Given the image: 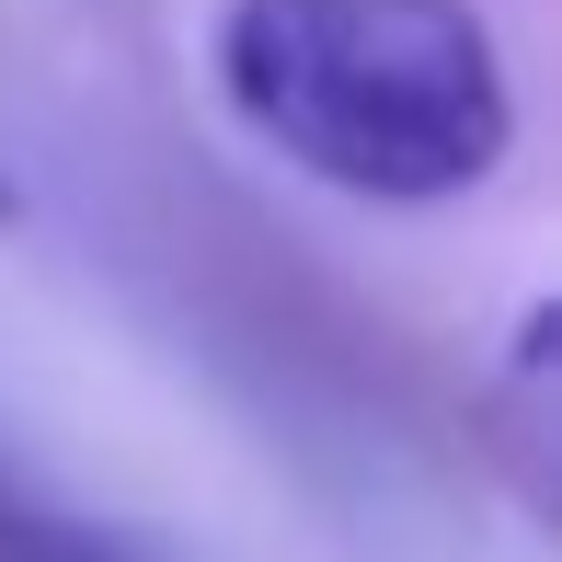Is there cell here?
Segmentation results:
<instances>
[{
	"label": "cell",
	"mask_w": 562,
	"mask_h": 562,
	"mask_svg": "<svg viewBox=\"0 0 562 562\" xmlns=\"http://www.w3.org/2000/svg\"><path fill=\"white\" fill-rule=\"evenodd\" d=\"M0 562H149L138 540H115V528L69 517V505H35L0 482Z\"/></svg>",
	"instance_id": "3"
},
{
	"label": "cell",
	"mask_w": 562,
	"mask_h": 562,
	"mask_svg": "<svg viewBox=\"0 0 562 562\" xmlns=\"http://www.w3.org/2000/svg\"><path fill=\"white\" fill-rule=\"evenodd\" d=\"M12 218H23V195H12V172H0V229H12Z\"/></svg>",
	"instance_id": "4"
},
{
	"label": "cell",
	"mask_w": 562,
	"mask_h": 562,
	"mask_svg": "<svg viewBox=\"0 0 562 562\" xmlns=\"http://www.w3.org/2000/svg\"><path fill=\"white\" fill-rule=\"evenodd\" d=\"M540 425H551V299H528V322H517V345H505V471H517V494L540 505L551 494V448H540Z\"/></svg>",
	"instance_id": "2"
},
{
	"label": "cell",
	"mask_w": 562,
	"mask_h": 562,
	"mask_svg": "<svg viewBox=\"0 0 562 562\" xmlns=\"http://www.w3.org/2000/svg\"><path fill=\"white\" fill-rule=\"evenodd\" d=\"M218 104L356 207H448L517 149V81L471 0H229Z\"/></svg>",
	"instance_id": "1"
}]
</instances>
